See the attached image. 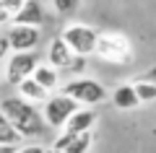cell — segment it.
Returning <instances> with one entry per match:
<instances>
[{"instance_id":"1","label":"cell","mask_w":156,"mask_h":153,"mask_svg":"<svg viewBox=\"0 0 156 153\" xmlns=\"http://www.w3.org/2000/svg\"><path fill=\"white\" fill-rule=\"evenodd\" d=\"M0 112L11 122V127L18 132L21 140H26V137H42L47 132V122L42 117V112H39V106L29 104V101H23L18 96L0 99Z\"/></svg>"},{"instance_id":"2","label":"cell","mask_w":156,"mask_h":153,"mask_svg":"<svg viewBox=\"0 0 156 153\" xmlns=\"http://www.w3.org/2000/svg\"><path fill=\"white\" fill-rule=\"evenodd\" d=\"M94 55L104 62H115V65H128L133 60V42L128 34L122 31H99L96 37V49Z\"/></svg>"},{"instance_id":"3","label":"cell","mask_w":156,"mask_h":153,"mask_svg":"<svg viewBox=\"0 0 156 153\" xmlns=\"http://www.w3.org/2000/svg\"><path fill=\"white\" fill-rule=\"evenodd\" d=\"M60 93H65V96H70L73 101H76L81 109H91V106H99L101 101H107V88L104 83H99L96 78H70V81H65L60 86Z\"/></svg>"},{"instance_id":"4","label":"cell","mask_w":156,"mask_h":153,"mask_svg":"<svg viewBox=\"0 0 156 153\" xmlns=\"http://www.w3.org/2000/svg\"><path fill=\"white\" fill-rule=\"evenodd\" d=\"M96 37H99V31H96L94 26H89V23H78V21L68 23V26L60 31V39L68 44V49H70L76 57H89V55H94Z\"/></svg>"},{"instance_id":"5","label":"cell","mask_w":156,"mask_h":153,"mask_svg":"<svg viewBox=\"0 0 156 153\" xmlns=\"http://www.w3.org/2000/svg\"><path fill=\"white\" fill-rule=\"evenodd\" d=\"M78 109H81V106H78L70 96H65V93L55 91V93H50V96H47V101L42 104V109H39V112H42V117H44L47 127L62 130V127H65V122L70 120Z\"/></svg>"},{"instance_id":"6","label":"cell","mask_w":156,"mask_h":153,"mask_svg":"<svg viewBox=\"0 0 156 153\" xmlns=\"http://www.w3.org/2000/svg\"><path fill=\"white\" fill-rule=\"evenodd\" d=\"M37 65H39L37 52H11L8 60H5V68H3L5 81L11 83V86H18L21 81L31 78V73L37 70Z\"/></svg>"},{"instance_id":"7","label":"cell","mask_w":156,"mask_h":153,"mask_svg":"<svg viewBox=\"0 0 156 153\" xmlns=\"http://www.w3.org/2000/svg\"><path fill=\"white\" fill-rule=\"evenodd\" d=\"M8 44H11V52H37L39 42H42V29H31V26H11L5 29Z\"/></svg>"},{"instance_id":"8","label":"cell","mask_w":156,"mask_h":153,"mask_svg":"<svg viewBox=\"0 0 156 153\" xmlns=\"http://www.w3.org/2000/svg\"><path fill=\"white\" fill-rule=\"evenodd\" d=\"M44 60H47V65L55 68L57 73H65L68 68H70V62L76 60V55L68 49V44L62 42L60 37H55L50 44H47V55H44Z\"/></svg>"},{"instance_id":"9","label":"cell","mask_w":156,"mask_h":153,"mask_svg":"<svg viewBox=\"0 0 156 153\" xmlns=\"http://www.w3.org/2000/svg\"><path fill=\"white\" fill-rule=\"evenodd\" d=\"M44 5H42V0H23L21 11L13 16L11 23H16V26H31V29H42V23H44Z\"/></svg>"},{"instance_id":"10","label":"cell","mask_w":156,"mask_h":153,"mask_svg":"<svg viewBox=\"0 0 156 153\" xmlns=\"http://www.w3.org/2000/svg\"><path fill=\"white\" fill-rule=\"evenodd\" d=\"M96 127V112L94 109H78L76 114L70 117V120L65 122V127H62V135H81V132H94Z\"/></svg>"},{"instance_id":"11","label":"cell","mask_w":156,"mask_h":153,"mask_svg":"<svg viewBox=\"0 0 156 153\" xmlns=\"http://www.w3.org/2000/svg\"><path fill=\"white\" fill-rule=\"evenodd\" d=\"M16 96L23 99V101H29V104H34V106H42V104L47 101V96H50V93L39 86L34 78H26V81H21V83L16 86Z\"/></svg>"},{"instance_id":"12","label":"cell","mask_w":156,"mask_h":153,"mask_svg":"<svg viewBox=\"0 0 156 153\" xmlns=\"http://www.w3.org/2000/svg\"><path fill=\"white\" fill-rule=\"evenodd\" d=\"M31 78H34V81H37L42 88H44L47 93H55V91H60V86H62V81H60V73H57L55 68H50L47 62H44V65L39 62V65H37V70L31 73Z\"/></svg>"},{"instance_id":"13","label":"cell","mask_w":156,"mask_h":153,"mask_svg":"<svg viewBox=\"0 0 156 153\" xmlns=\"http://www.w3.org/2000/svg\"><path fill=\"white\" fill-rule=\"evenodd\" d=\"M112 104H115L117 109H122V112L138 109L140 101H138V96H135V91H133V83H122V86H117L115 91H112Z\"/></svg>"},{"instance_id":"14","label":"cell","mask_w":156,"mask_h":153,"mask_svg":"<svg viewBox=\"0 0 156 153\" xmlns=\"http://www.w3.org/2000/svg\"><path fill=\"white\" fill-rule=\"evenodd\" d=\"M62 135V132H60ZM70 137V135H68ZM91 145H94V132H81V135H73L70 143L62 148V153H89Z\"/></svg>"},{"instance_id":"15","label":"cell","mask_w":156,"mask_h":153,"mask_svg":"<svg viewBox=\"0 0 156 153\" xmlns=\"http://www.w3.org/2000/svg\"><path fill=\"white\" fill-rule=\"evenodd\" d=\"M133 91H135V96H138L140 104H151V101H156V83L146 81V78H140V81L133 83Z\"/></svg>"},{"instance_id":"16","label":"cell","mask_w":156,"mask_h":153,"mask_svg":"<svg viewBox=\"0 0 156 153\" xmlns=\"http://www.w3.org/2000/svg\"><path fill=\"white\" fill-rule=\"evenodd\" d=\"M0 143H3V145H21L18 132L11 127V122L3 117V112H0Z\"/></svg>"},{"instance_id":"17","label":"cell","mask_w":156,"mask_h":153,"mask_svg":"<svg viewBox=\"0 0 156 153\" xmlns=\"http://www.w3.org/2000/svg\"><path fill=\"white\" fill-rule=\"evenodd\" d=\"M81 3H83V0H52V8H55V13H60V16H70V13H76L78 8H81Z\"/></svg>"},{"instance_id":"18","label":"cell","mask_w":156,"mask_h":153,"mask_svg":"<svg viewBox=\"0 0 156 153\" xmlns=\"http://www.w3.org/2000/svg\"><path fill=\"white\" fill-rule=\"evenodd\" d=\"M83 68H86V57H76L65 73H70V78H81L83 75Z\"/></svg>"},{"instance_id":"19","label":"cell","mask_w":156,"mask_h":153,"mask_svg":"<svg viewBox=\"0 0 156 153\" xmlns=\"http://www.w3.org/2000/svg\"><path fill=\"white\" fill-rule=\"evenodd\" d=\"M8 55H11V44H8L5 31H0V62H3V60H8Z\"/></svg>"},{"instance_id":"20","label":"cell","mask_w":156,"mask_h":153,"mask_svg":"<svg viewBox=\"0 0 156 153\" xmlns=\"http://www.w3.org/2000/svg\"><path fill=\"white\" fill-rule=\"evenodd\" d=\"M44 151V145H39V143H34V145H18L16 153H42Z\"/></svg>"},{"instance_id":"21","label":"cell","mask_w":156,"mask_h":153,"mask_svg":"<svg viewBox=\"0 0 156 153\" xmlns=\"http://www.w3.org/2000/svg\"><path fill=\"white\" fill-rule=\"evenodd\" d=\"M16 148L18 145H3V143H0V153H16Z\"/></svg>"},{"instance_id":"22","label":"cell","mask_w":156,"mask_h":153,"mask_svg":"<svg viewBox=\"0 0 156 153\" xmlns=\"http://www.w3.org/2000/svg\"><path fill=\"white\" fill-rule=\"evenodd\" d=\"M146 81H151V83H156V68H154V70H148V75H146Z\"/></svg>"},{"instance_id":"23","label":"cell","mask_w":156,"mask_h":153,"mask_svg":"<svg viewBox=\"0 0 156 153\" xmlns=\"http://www.w3.org/2000/svg\"><path fill=\"white\" fill-rule=\"evenodd\" d=\"M42 153H55V151H52V148H44V151H42Z\"/></svg>"}]
</instances>
